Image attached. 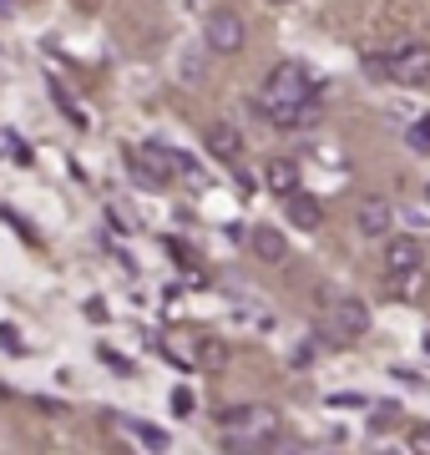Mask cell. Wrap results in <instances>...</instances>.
I'll return each instance as SVG.
<instances>
[{
  "label": "cell",
  "mask_w": 430,
  "mask_h": 455,
  "mask_svg": "<svg viewBox=\"0 0 430 455\" xmlns=\"http://www.w3.org/2000/svg\"><path fill=\"white\" fill-rule=\"evenodd\" d=\"M253 107H259V116L274 122L279 132H304V127H315L319 116H324V97H319V86L309 82V71H304L299 61L274 66Z\"/></svg>",
  "instance_id": "obj_1"
},
{
  "label": "cell",
  "mask_w": 430,
  "mask_h": 455,
  "mask_svg": "<svg viewBox=\"0 0 430 455\" xmlns=\"http://www.w3.org/2000/svg\"><path fill=\"white\" fill-rule=\"evenodd\" d=\"M218 425L228 451H268L283 440V415L274 405H228L218 410Z\"/></svg>",
  "instance_id": "obj_2"
},
{
  "label": "cell",
  "mask_w": 430,
  "mask_h": 455,
  "mask_svg": "<svg viewBox=\"0 0 430 455\" xmlns=\"http://www.w3.org/2000/svg\"><path fill=\"white\" fill-rule=\"evenodd\" d=\"M380 76L395 86H426L430 82V46L426 41H400L390 56H380Z\"/></svg>",
  "instance_id": "obj_3"
},
{
  "label": "cell",
  "mask_w": 430,
  "mask_h": 455,
  "mask_svg": "<svg viewBox=\"0 0 430 455\" xmlns=\"http://www.w3.org/2000/svg\"><path fill=\"white\" fill-rule=\"evenodd\" d=\"M127 163H132V172L147 182V188H172V178L187 172V163H182L178 152H167V147H157V142H137L132 152H127Z\"/></svg>",
  "instance_id": "obj_4"
},
{
  "label": "cell",
  "mask_w": 430,
  "mask_h": 455,
  "mask_svg": "<svg viewBox=\"0 0 430 455\" xmlns=\"http://www.w3.org/2000/svg\"><path fill=\"white\" fill-rule=\"evenodd\" d=\"M324 329H330L334 344L360 339L364 329H370V309H364L360 299H330V304H324Z\"/></svg>",
  "instance_id": "obj_5"
},
{
  "label": "cell",
  "mask_w": 430,
  "mask_h": 455,
  "mask_svg": "<svg viewBox=\"0 0 430 455\" xmlns=\"http://www.w3.org/2000/svg\"><path fill=\"white\" fill-rule=\"evenodd\" d=\"M203 36H208V51H218V56H238L243 41H249V26H243L238 11H213L208 26H203Z\"/></svg>",
  "instance_id": "obj_6"
},
{
  "label": "cell",
  "mask_w": 430,
  "mask_h": 455,
  "mask_svg": "<svg viewBox=\"0 0 430 455\" xmlns=\"http://www.w3.org/2000/svg\"><path fill=\"white\" fill-rule=\"evenodd\" d=\"M283 208H289V223H294L299 233H319V228H324V203H319L315 193H304V188H294V193L283 197Z\"/></svg>",
  "instance_id": "obj_7"
},
{
  "label": "cell",
  "mask_w": 430,
  "mask_h": 455,
  "mask_svg": "<svg viewBox=\"0 0 430 455\" xmlns=\"http://www.w3.org/2000/svg\"><path fill=\"white\" fill-rule=\"evenodd\" d=\"M390 223H395V212H390L385 197H370V203H360V212H354V228H360L364 238H385Z\"/></svg>",
  "instance_id": "obj_8"
},
{
  "label": "cell",
  "mask_w": 430,
  "mask_h": 455,
  "mask_svg": "<svg viewBox=\"0 0 430 455\" xmlns=\"http://www.w3.org/2000/svg\"><path fill=\"white\" fill-rule=\"evenodd\" d=\"M203 142H208V152H213L218 163H238V152H243V132L233 127V122H213Z\"/></svg>",
  "instance_id": "obj_9"
},
{
  "label": "cell",
  "mask_w": 430,
  "mask_h": 455,
  "mask_svg": "<svg viewBox=\"0 0 430 455\" xmlns=\"http://www.w3.org/2000/svg\"><path fill=\"white\" fill-rule=\"evenodd\" d=\"M385 289L395 293V299H420V293L430 289L426 263H420V268H385Z\"/></svg>",
  "instance_id": "obj_10"
},
{
  "label": "cell",
  "mask_w": 430,
  "mask_h": 455,
  "mask_svg": "<svg viewBox=\"0 0 430 455\" xmlns=\"http://www.w3.org/2000/svg\"><path fill=\"white\" fill-rule=\"evenodd\" d=\"M420 263H426V248H420V238L400 233V238H390V243H385V268H420Z\"/></svg>",
  "instance_id": "obj_11"
},
{
  "label": "cell",
  "mask_w": 430,
  "mask_h": 455,
  "mask_svg": "<svg viewBox=\"0 0 430 455\" xmlns=\"http://www.w3.org/2000/svg\"><path fill=\"white\" fill-rule=\"evenodd\" d=\"M264 188L268 193H279V197H289L299 188V167L289 163V157H268V167H264Z\"/></svg>",
  "instance_id": "obj_12"
},
{
  "label": "cell",
  "mask_w": 430,
  "mask_h": 455,
  "mask_svg": "<svg viewBox=\"0 0 430 455\" xmlns=\"http://www.w3.org/2000/svg\"><path fill=\"white\" fill-rule=\"evenodd\" d=\"M249 243H253V253H259L264 263H283V259H289V243H283L279 228H253Z\"/></svg>",
  "instance_id": "obj_13"
},
{
  "label": "cell",
  "mask_w": 430,
  "mask_h": 455,
  "mask_svg": "<svg viewBox=\"0 0 430 455\" xmlns=\"http://www.w3.org/2000/svg\"><path fill=\"white\" fill-rule=\"evenodd\" d=\"M410 147L420 152V157H430V116H420V122H410Z\"/></svg>",
  "instance_id": "obj_14"
},
{
  "label": "cell",
  "mask_w": 430,
  "mask_h": 455,
  "mask_svg": "<svg viewBox=\"0 0 430 455\" xmlns=\"http://www.w3.org/2000/svg\"><path fill=\"white\" fill-rule=\"evenodd\" d=\"M132 430H137V440H142V445H152V451H163V445H167V435L157 430V425H147V420H137Z\"/></svg>",
  "instance_id": "obj_15"
},
{
  "label": "cell",
  "mask_w": 430,
  "mask_h": 455,
  "mask_svg": "<svg viewBox=\"0 0 430 455\" xmlns=\"http://www.w3.org/2000/svg\"><path fill=\"white\" fill-rule=\"evenodd\" d=\"M203 364H208V370H218V364H223V344H218V339H208V344H203Z\"/></svg>",
  "instance_id": "obj_16"
},
{
  "label": "cell",
  "mask_w": 430,
  "mask_h": 455,
  "mask_svg": "<svg viewBox=\"0 0 430 455\" xmlns=\"http://www.w3.org/2000/svg\"><path fill=\"white\" fill-rule=\"evenodd\" d=\"M410 451L430 455V430H415V435H410Z\"/></svg>",
  "instance_id": "obj_17"
},
{
  "label": "cell",
  "mask_w": 430,
  "mask_h": 455,
  "mask_svg": "<svg viewBox=\"0 0 430 455\" xmlns=\"http://www.w3.org/2000/svg\"><path fill=\"white\" fill-rule=\"evenodd\" d=\"M426 197H430V188H426Z\"/></svg>",
  "instance_id": "obj_18"
},
{
  "label": "cell",
  "mask_w": 430,
  "mask_h": 455,
  "mask_svg": "<svg viewBox=\"0 0 430 455\" xmlns=\"http://www.w3.org/2000/svg\"><path fill=\"white\" fill-rule=\"evenodd\" d=\"M86 5H92V0H86Z\"/></svg>",
  "instance_id": "obj_19"
}]
</instances>
